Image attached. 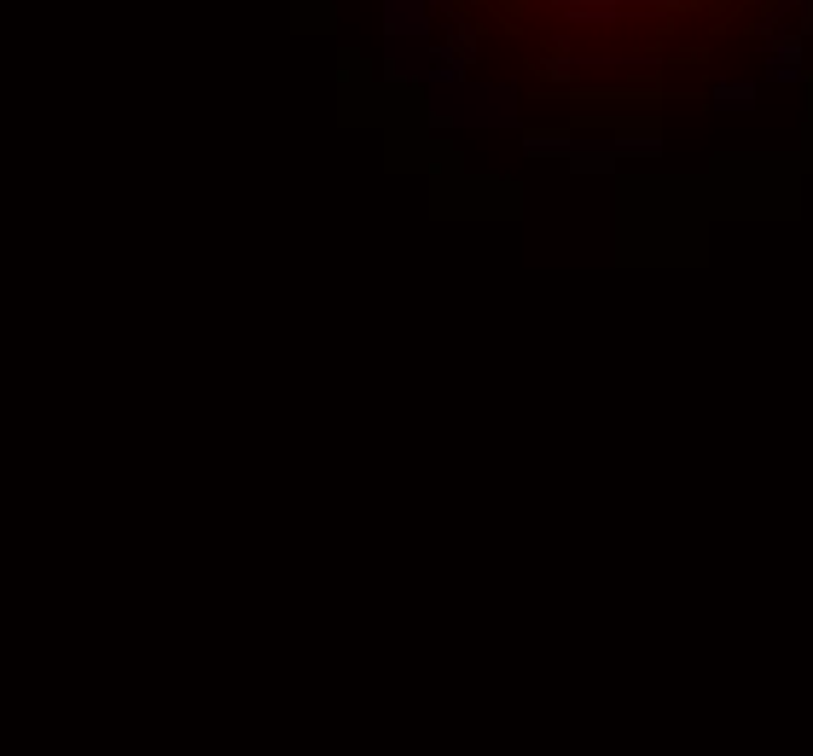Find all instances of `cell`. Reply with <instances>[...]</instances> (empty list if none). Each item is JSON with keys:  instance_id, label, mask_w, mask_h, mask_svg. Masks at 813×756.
Listing matches in <instances>:
<instances>
[{"instance_id": "cell-2", "label": "cell", "mask_w": 813, "mask_h": 756, "mask_svg": "<svg viewBox=\"0 0 813 756\" xmlns=\"http://www.w3.org/2000/svg\"><path fill=\"white\" fill-rule=\"evenodd\" d=\"M767 82L773 88H796V82H808V64H767Z\"/></svg>"}, {"instance_id": "cell-3", "label": "cell", "mask_w": 813, "mask_h": 756, "mask_svg": "<svg viewBox=\"0 0 813 756\" xmlns=\"http://www.w3.org/2000/svg\"><path fill=\"white\" fill-rule=\"evenodd\" d=\"M796 36H813V0H796Z\"/></svg>"}, {"instance_id": "cell-1", "label": "cell", "mask_w": 813, "mask_h": 756, "mask_svg": "<svg viewBox=\"0 0 813 756\" xmlns=\"http://www.w3.org/2000/svg\"><path fill=\"white\" fill-rule=\"evenodd\" d=\"M709 106L715 111H750V106H761V82L755 76H726V82H715Z\"/></svg>"}]
</instances>
